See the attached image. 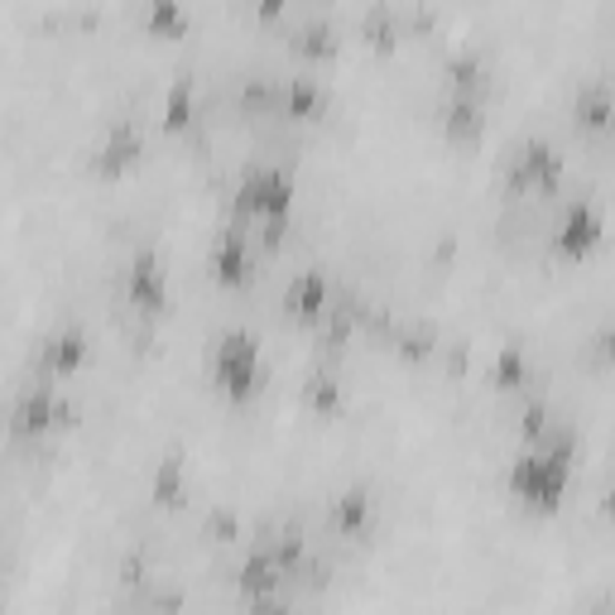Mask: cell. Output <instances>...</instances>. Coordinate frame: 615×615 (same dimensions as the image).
I'll return each mask as SVG.
<instances>
[{"mask_svg": "<svg viewBox=\"0 0 615 615\" xmlns=\"http://www.w3.org/2000/svg\"><path fill=\"white\" fill-rule=\"evenodd\" d=\"M567 476H573V462H567V447H530L524 457L515 462V472H510V491L520 495L524 505L534 510H553L563 501L567 491Z\"/></svg>", "mask_w": 615, "mask_h": 615, "instance_id": "obj_1", "label": "cell"}, {"mask_svg": "<svg viewBox=\"0 0 615 615\" xmlns=\"http://www.w3.org/2000/svg\"><path fill=\"white\" fill-rule=\"evenodd\" d=\"M140 154V135L130 125H115L111 135H107V144H101V159L97 164L101 169H121V164H130V159Z\"/></svg>", "mask_w": 615, "mask_h": 615, "instance_id": "obj_12", "label": "cell"}, {"mask_svg": "<svg viewBox=\"0 0 615 615\" xmlns=\"http://www.w3.org/2000/svg\"><path fill=\"white\" fill-rule=\"evenodd\" d=\"M447 130L457 140H476L481 135V107H476V97H452L447 101Z\"/></svg>", "mask_w": 615, "mask_h": 615, "instance_id": "obj_13", "label": "cell"}, {"mask_svg": "<svg viewBox=\"0 0 615 615\" xmlns=\"http://www.w3.org/2000/svg\"><path fill=\"white\" fill-rule=\"evenodd\" d=\"M236 202H241L245 212H255L265 226H280L284 216H289V208H294V183H289L284 169L260 164V169H251L241 179V198Z\"/></svg>", "mask_w": 615, "mask_h": 615, "instance_id": "obj_2", "label": "cell"}, {"mask_svg": "<svg viewBox=\"0 0 615 615\" xmlns=\"http://www.w3.org/2000/svg\"><path fill=\"white\" fill-rule=\"evenodd\" d=\"M563 173V159L553 154V144L544 140H530L515 159V183H530V188H553Z\"/></svg>", "mask_w": 615, "mask_h": 615, "instance_id": "obj_5", "label": "cell"}, {"mask_svg": "<svg viewBox=\"0 0 615 615\" xmlns=\"http://www.w3.org/2000/svg\"><path fill=\"white\" fill-rule=\"evenodd\" d=\"M596 346H602V356H615V317L602 327V336H596Z\"/></svg>", "mask_w": 615, "mask_h": 615, "instance_id": "obj_20", "label": "cell"}, {"mask_svg": "<svg viewBox=\"0 0 615 615\" xmlns=\"http://www.w3.org/2000/svg\"><path fill=\"white\" fill-rule=\"evenodd\" d=\"M284 308L294 317H322V308H327V280H322L317 270L299 274V280L289 284V294H284Z\"/></svg>", "mask_w": 615, "mask_h": 615, "instance_id": "obj_10", "label": "cell"}, {"mask_svg": "<svg viewBox=\"0 0 615 615\" xmlns=\"http://www.w3.org/2000/svg\"><path fill=\"white\" fill-rule=\"evenodd\" d=\"M150 29H183L179 0H150Z\"/></svg>", "mask_w": 615, "mask_h": 615, "instance_id": "obj_16", "label": "cell"}, {"mask_svg": "<svg viewBox=\"0 0 615 615\" xmlns=\"http://www.w3.org/2000/svg\"><path fill=\"white\" fill-rule=\"evenodd\" d=\"M299 49H308V53H332V29H327V24L303 29V34H299Z\"/></svg>", "mask_w": 615, "mask_h": 615, "instance_id": "obj_18", "label": "cell"}, {"mask_svg": "<svg viewBox=\"0 0 615 615\" xmlns=\"http://www.w3.org/2000/svg\"><path fill=\"white\" fill-rule=\"evenodd\" d=\"M573 121H577V130H587V135H606V130H615V97L606 92V87H587V92H577Z\"/></svg>", "mask_w": 615, "mask_h": 615, "instance_id": "obj_7", "label": "cell"}, {"mask_svg": "<svg viewBox=\"0 0 615 615\" xmlns=\"http://www.w3.org/2000/svg\"><path fill=\"white\" fill-rule=\"evenodd\" d=\"M447 78H452V87H457V92H462V97H476V87H481V82H486V68H481V58H472V53H462V58H452Z\"/></svg>", "mask_w": 615, "mask_h": 615, "instance_id": "obj_14", "label": "cell"}, {"mask_svg": "<svg viewBox=\"0 0 615 615\" xmlns=\"http://www.w3.org/2000/svg\"><path fill=\"white\" fill-rule=\"evenodd\" d=\"M53 419H68V409L53 400L49 390H29L20 404H14V437H29V433H43Z\"/></svg>", "mask_w": 615, "mask_h": 615, "instance_id": "obj_6", "label": "cell"}, {"mask_svg": "<svg viewBox=\"0 0 615 615\" xmlns=\"http://www.w3.org/2000/svg\"><path fill=\"white\" fill-rule=\"evenodd\" d=\"M82 346H87L82 327H63V332H53L49 342H43V365H53V371H72V365L82 361Z\"/></svg>", "mask_w": 615, "mask_h": 615, "instance_id": "obj_11", "label": "cell"}, {"mask_svg": "<svg viewBox=\"0 0 615 615\" xmlns=\"http://www.w3.org/2000/svg\"><path fill=\"white\" fill-rule=\"evenodd\" d=\"M130 299H135L144 313H154L159 303H164V270H159V255H135V265H130Z\"/></svg>", "mask_w": 615, "mask_h": 615, "instance_id": "obj_8", "label": "cell"}, {"mask_svg": "<svg viewBox=\"0 0 615 615\" xmlns=\"http://www.w3.org/2000/svg\"><path fill=\"white\" fill-rule=\"evenodd\" d=\"M317 101H322V97H317V87L308 82V78H299V82H294V92H289V111H294V115H313V111H317Z\"/></svg>", "mask_w": 615, "mask_h": 615, "instance_id": "obj_17", "label": "cell"}, {"mask_svg": "<svg viewBox=\"0 0 615 615\" xmlns=\"http://www.w3.org/2000/svg\"><path fill=\"white\" fill-rule=\"evenodd\" d=\"M255 6H260V14H274V10L284 6V0H255Z\"/></svg>", "mask_w": 615, "mask_h": 615, "instance_id": "obj_21", "label": "cell"}, {"mask_svg": "<svg viewBox=\"0 0 615 615\" xmlns=\"http://www.w3.org/2000/svg\"><path fill=\"white\" fill-rule=\"evenodd\" d=\"M212 375H216V385H222L226 394H251L255 390V380H260V351H255V336H245V332H226L222 342H216L212 351Z\"/></svg>", "mask_w": 615, "mask_h": 615, "instance_id": "obj_3", "label": "cell"}, {"mask_svg": "<svg viewBox=\"0 0 615 615\" xmlns=\"http://www.w3.org/2000/svg\"><path fill=\"white\" fill-rule=\"evenodd\" d=\"M183 121H188V82L173 87V97H169V125H183Z\"/></svg>", "mask_w": 615, "mask_h": 615, "instance_id": "obj_19", "label": "cell"}, {"mask_svg": "<svg viewBox=\"0 0 615 615\" xmlns=\"http://www.w3.org/2000/svg\"><path fill=\"white\" fill-rule=\"evenodd\" d=\"M371 515V501H365V491H346V495H336V524L342 530H356V524Z\"/></svg>", "mask_w": 615, "mask_h": 615, "instance_id": "obj_15", "label": "cell"}, {"mask_svg": "<svg viewBox=\"0 0 615 615\" xmlns=\"http://www.w3.org/2000/svg\"><path fill=\"white\" fill-rule=\"evenodd\" d=\"M602 212L592 208V202H573L563 216H558V231H553V241H558V251L563 255H587L596 241H602Z\"/></svg>", "mask_w": 615, "mask_h": 615, "instance_id": "obj_4", "label": "cell"}, {"mask_svg": "<svg viewBox=\"0 0 615 615\" xmlns=\"http://www.w3.org/2000/svg\"><path fill=\"white\" fill-rule=\"evenodd\" d=\"M212 270L222 284H245L251 280V251H245V241L236 231H222V241H216L212 251Z\"/></svg>", "mask_w": 615, "mask_h": 615, "instance_id": "obj_9", "label": "cell"}]
</instances>
